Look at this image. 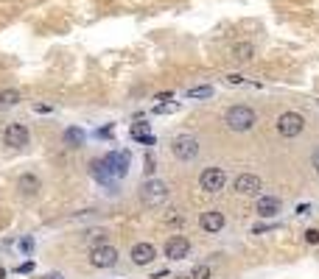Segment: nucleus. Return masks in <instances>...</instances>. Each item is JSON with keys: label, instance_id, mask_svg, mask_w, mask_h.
Segmentation results:
<instances>
[{"label": "nucleus", "instance_id": "obj_22", "mask_svg": "<svg viewBox=\"0 0 319 279\" xmlns=\"http://www.w3.org/2000/svg\"><path fill=\"white\" fill-rule=\"evenodd\" d=\"M305 243H308V246H317L319 243V229H305Z\"/></svg>", "mask_w": 319, "mask_h": 279}, {"label": "nucleus", "instance_id": "obj_30", "mask_svg": "<svg viewBox=\"0 0 319 279\" xmlns=\"http://www.w3.org/2000/svg\"><path fill=\"white\" fill-rule=\"evenodd\" d=\"M0 279H6V268H0Z\"/></svg>", "mask_w": 319, "mask_h": 279}, {"label": "nucleus", "instance_id": "obj_9", "mask_svg": "<svg viewBox=\"0 0 319 279\" xmlns=\"http://www.w3.org/2000/svg\"><path fill=\"white\" fill-rule=\"evenodd\" d=\"M191 254V240L182 235H174L168 237V243H165V257L168 260H185Z\"/></svg>", "mask_w": 319, "mask_h": 279}, {"label": "nucleus", "instance_id": "obj_18", "mask_svg": "<svg viewBox=\"0 0 319 279\" xmlns=\"http://www.w3.org/2000/svg\"><path fill=\"white\" fill-rule=\"evenodd\" d=\"M185 95L191 98V101H205V98H213V87H207V84H202V87H191Z\"/></svg>", "mask_w": 319, "mask_h": 279}, {"label": "nucleus", "instance_id": "obj_29", "mask_svg": "<svg viewBox=\"0 0 319 279\" xmlns=\"http://www.w3.org/2000/svg\"><path fill=\"white\" fill-rule=\"evenodd\" d=\"M42 279H64L62 274H48V277H42Z\"/></svg>", "mask_w": 319, "mask_h": 279}, {"label": "nucleus", "instance_id": "obj_13", "mask_svg": "<svg viewBox=\"0 0 319 279\" xmlns=\"http://www.w3.org/2000/svg\"><path fill=\"white\" fill-rule=\"evenodd\" d=\"M255 212L261 218H275L277 212H280V198H277V195H261L255 204Z\"/></svg>", "mask_w": 319, "mask_h": 279}, {"label": "nucleus", "instance_id": "obj_8", "mask_svg": "<svg viewBox=\"0 0 319 279\" xmlns=\"http://www.w3.org/2000/svg\"><path fill=\"white\" fill-rule=\"evenodd\" d=\"M129 162H132L129 151H109V153L104 156V165L112 170L115 179H123V176L129 173Z\"/></svg>", "mask_w": 319, "mask_h": 279}, {"label": "nucleus", "instance_id": "obj_14", "mask_svg": "<svg viewBox=\"0 0 319 279\" xmlns=\"http://www.w3.org/2000/svg\"><path fill=\"white\" fill-rule=\"evenodd\" d=\"M39 184H42V181H39V176H34V173H22L20 179H17V190H20V195H25V198L39 193Z\"/></svg>", "mask_w": 319, "mask_h": 279}, {"label": "nucleus", "instance_id": "obj_28", "mask_svg": "<svg viewBox=\"0 0 319 279\" xmlns=\"http://www.w3.org/2000/svg\"><path fill=\"white\" fill-rule=\"evenodd\" d=\"M311 165H314V167H317V170H319V148H317V151H314V156H311Z\"/></svg>", "mask_w": 319, "mask_h": 279}, {"label": "nucleus", "instance_id": "obj_11", "mask_svg": "<svg viewBox=\"0 0 319 279\" xmlns=\"http://www.w3.org/2000/svg\"><path fill=\"white\" fill-rule=\"evenodd\" d=\"M263 187V181L258 179L255 173H241L235 176V193L241 195H258V190Z\"/></svg>", "mask_w": 319, "mask_h": 279}, {"label": "nucleus", "instance_id": "obj_1", "mask_svg": "<svg viewBox=\"0 0 319 279\" xmlns=\"http://www.w3.org/2000/svg\"><path fill=\"white\" fill-rule=\"evenodd\" d=\"M224 123H227L230 132H249V129L258 123V115H255V109L238 104V106H230V109L224 112Z\"/></svg>", "mask_w": 319, "mask_h": 279}, {"label": "nucleus", "instance_id": "obj_16", "mask_svg": "<svg viewBox=\"0 0 319 279\" xmlns=\"http://www.w3.org/2000/svg\"><path fill=\"white\" fill-rule=\"evenodd\" d=\"M255 56V45L252 42H238V45H233V59L235 62H249Z\"/></svg>", "mask_w": 319, "mask_h": 279}, {"label": "nucleus", "instance_id": "obj_15", "mask_svg": "<svg viewBox=\"0 0 319 279\" xmlns=\"http://www.w3.org/2000/svg\"><path fill=\"white\" fill-rule=\"evenodd\" d=\"M92 176H95V181H101V184H109V187H112L115 181H118V179L112 176V170L104 165V159H101V162H92Z\"/></svg>", "mask_w": 319, "mask_h": 279}, {"label": "nucleus", "instance_id": "obj_21", "mask_svg": "<svg viewBox=\"0 0 319 279\" xmlns=\"http://www.w3.org/2000/svg\"><path fill=\"white\" fill-rule=\"evenodd\" d=\"M210 265H196L191 274H188V279H210Z\"/></svg>", "mask_w": 319, "mask_h": 279}, {"label": "nucleus", "instance_id": "obj_20", "mask_svg": "<svg viewBox=\"0 0 319 279\" xmlns=\"http://www.w3.org/2000/svg\"><path fill=\"white\" fill-rule=\"evenodd\" d=\"M64 142H67V145H81V142H84V132L76 129V126H70V129L64 132Z\"/></svg>", "mask_w": 319, "mask_h": 279}, {"label": "nucleus", "instance_id": "obj_12", "mask_svg": "<svg viewBox=\"0 0 319 279\" xmlns=\"http://www.w3.org/2000/svg\"><path fill=\"white\" fill-rule=\"evenodd\" d=\"M157 260V249L151 243H135L132 246V263L135 265H149Z\"/></svg>", "mask_w": 319, "mask_h": 279}, {"label": "nucleus", "instance_id": "obj_4", "mask_svg": "<svg viewBox=\"0 0 319 279\" xmlns=\"http://www.w3.org/2000/svg\"><path fill=\"white\" fill-rule=\"evenodd\" d=\"M224 184H227V173L221 167H205L199 176V187L205 193H219V190H224Z\"/></svg>", "mask_w": 319, "mask_h": 279}, {"label": "nucleus", "instance_id": "obj_17", "mask_svg": "<svg viewBox=\"0 0 319 279\" xmlns=\"http://www.w3.org/2000/svg\"><path fill=\"white\" fill-rule=\"evenodd\" d=\"M129 134H132V140H137V142H149V145L154 142V137L149 134V126H143V123L132 126V132H129Z\"/></svg>", "mask_w": 319, "mask_h": 279}, {"label": "nucleus", "instance_id": "obj_2", "mask_svg": "<svg viewBox=\"0 0 319 279\" xmlns=\"http://www.w3.org/2000/svg\"><path fill=\"white\" fill-rule=\"evenodd\" d=\"M303 129H305V118L300 112H283V115L277 118V132H280V137H286V140L300 137Z\"/></svg>", "mask_w": 319, "mask_h": 279}, {"label": "nucleus", "instance_id": "obj_7", "mask_svg": "<svg viewBox=\"0 0 319 279\" xmlns=\"http://www.w3.org/2000/svg\"><path fill=\"white\" fill-rule=\"evenodd\" d=\"M28 140H31V134L22 123H8L6 132H3V145H8V148H25Z\"/></svg>", "mask_w": 319, "mask_h": 279}, {"label": "nucleus", "instance_id": "obj_25", "mask_svg": "<svg viewBox=\"0 0 319 279\" xmlns=\"http://www.w3.org/2000/svg\"><path fill=\"white\" fill-rule=\"evenodd\" d=\"M269 229H275V226H258L255 223V226H252V235H261V232H269Z\"/></svg>", "mask_w": 319, "mask_h": 279}, {"label": "nucleus", "instance_id": "obj_6", "mask_svg": "<svg viewBox=\"0 0 319 279\" xmlns=\"http://www.w3.org/2000/svg\"><path fill=\"white\" fill-rule=\"evenodd\" d=\"M115 263H118V249L115 246L101 243L90 251V265H95V268H112Z\"/></svg>", "mask_w": 319, "mask_h": 279}, {"label": "nucleus", "instance_id": "obj_10", "mask_svg": "<svg viewBox=\"0 0 319 279\" xmlns=\"http://www.w3.org/2000/svg\"><path fill=\"white\" fill-rule=\"evenodd\" d=\"M199 226H202V232H207V235H219V232L224 229V215H221L219 209H207V212L199 215Z\"/></svg>", "mask_w": 319, "mask_h": 279}, {"label": "nucleus", "instance_id": "obj_3", "mask_svg": "<svg viewBox=\"0 0 319 279\" xmlns=\"http://www.w3.org/2000/svg\"><path fill=\"white\" fill-rule=\"evenodd\" d=\"M171 151H174V156L179 162H191V159H196V153H199V140L191 137V134H179L171 142Z\"/></svg>", "mask_w": 319, "mask_h": 279}, {"label": "nucleus", "instance_id": "obj_26", "mask_svg": "<svg viewBox=\"0 0 319 279\" xmlns=\"http://www.w3.org/2000/svg\"><path fill=\"white\" fill-rule=\"evenodd\" d=\"M20 274H28V271H34V263H22L20 268H17Z\"/></svg>", "mask_w": 319, "mask_h": 279}, {"label": "nucleus", "instance_id": "obj_24", "mask_svg": "<svg viewBox=\"0 0 319 279\" xmlns=\"http://www.w3.org/2000/svg\"><path fill=\"white\" fill-rule=\"evenodd\" d=\"M227 84H244V76H238V73H230V76H227Z\"/></svg>", "mask_w": 319, "mask_h": 279}, {"label": "nucleus", "instance_id": "obj_5", "mask_svg": "<svg viewBox=\"0 0 319 279\" xmlns=\"http://www.w3.org/2000/svg\"><path fill=\"white\" fill-rule=\"evenodd\" d=\"M143 201L151 204V207H160V204L168 201V184L160 179H149L143 184Z\"/></svg>", "mask_w": 319, "mask_h": 279}, {"label": "nucleus", "instance_id": "obj_27", "mask_svg": "<svg viewBox=\"0 0 319 279\" xmlns=\"http://www.w3.org/2000/svg\"><path fill=\"white\" fill-rule=\"evenodd\" d=\"M308 209H311V204H300V207H297V215H308Z\"/></svg>", "mask_w": 319, "mask_h": 279}, {"label": "nucleus", "instance_id": "obj_23", "mask_svg": "<svg viewBox=\"0 0 319 279\" xmlns=\"http://www.w3.org/2000/svg\"><path fill=\"white\" fill-rule=\"evenodd\" d=\"M177 109H179L177 104H160L154 112H157V115H165V112H177Z\"/></svg>", "mask_w": 319, "mask_h": 279}, {"label": "nucleus", "instance_id": "obj_19", "mask_svg": "<svg viewBox=\"0 0 319 279\" xmlns=\"http://www.w3.org/2000/svg\"><path fill=\"white\" fill-rule=\"evenodd\" d=\"M20 104V92L17 90H3L0 92V109H8V106Z\"/></svg>", "mask_w": 319, "mask_h": 279}]
</instances>
